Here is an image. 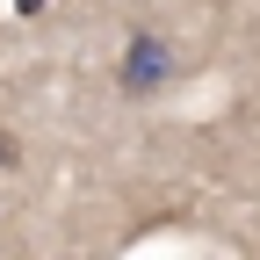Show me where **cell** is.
Listing matches in <instances>:
<instances>
[{"label": "cell", "mask_w": 260, "mask_h": 260, "mask_svg": "<svg viewBox=\"0 0 260 260\" xmlns=\"http://www.w3.org/2000/svg\"><path fill=\"white\" fill-rule=\"evenodd\" d=\"M15 8H22V15H37V8H44V0H15Z\"/></svg>", "instance_id": "3"}, {"label": "cell", "mask_w": 260, "mask_h": 260, "mask_svg": "<svg viewBox=\"0 0 260 260\" xmlns=\"http://www.w3.org/2000/svg\"><path fill=\"white\" fill-rule=\"evenodd\" d=\"M116 80H123V94H159L174 80V44L159 29H130V44L116 58Z\"/></svg>", "instance_id": "1"}, {"label": "cell", "mask_w": 260, "mask_h": 260, "mask_svg": "<svg viewBox=\"0 0 260 260\" xmlns=\"http://www.w3.org/2000/svg\"><path fill=\"white\" fill-rule=\"evenodd\" d=\"M15 159H22V145H15V130L0 123V167H15Z\"/></svg>", "instance_id": "2"}]
</instances>
